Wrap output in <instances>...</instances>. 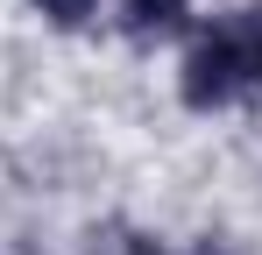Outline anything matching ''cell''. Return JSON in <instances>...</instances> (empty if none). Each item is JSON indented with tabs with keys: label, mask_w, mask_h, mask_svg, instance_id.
Instances as JSON below:
<instances>
[{
	"label": "cell",
	"mask_w": 262,
	"mask_h": 255,
	"mask_svg": "<svg viewBox=\"0 0 262 255\" xmlns=\"http://www.w3.org/2000/svg\"><path fill=\"white\" fill-rule=\"evenodd\" d=\"M43 22H57V29H85L92 14H99V0H29Z\"/></svg>",
	"instance_id": "obj_3"
},
{
	"label": "cell",
	"mask_w": 262,
	"mask_h": 255,
	"mask_svg": "<svg viewBox=\"0 0 262 255\" xmlns=\"http://www.w3.org/2000/svg\"><path fill=\"white\" fill-rule=\"evenodd\" d=\"M248 85H255L248 29H206V36H191L184 64H177V99H184L191 114H220V107H234Z\"/></svg>",
	"instance_id": "obj_1"
},
{
	"label": "cell",
	"mask_w": 262,
	"mask_h": 255,
	"mask_svg": "<svg viewBox=\"0 0 262 255\" xmlns=\"http://www.w3.org/2000/svg\"><path fill=\"white\" fill-rule=\"evenodd\" d=\"M191 29V0H121V36L128 42H170Z\"/></svg>",
	"instance_id": "obj_2"
},
{
	"label": "cell",
	"mask_w": 262,
	"mask_h": 255,
	"mask_svg": "<svg viewBox=\"0 0 262 255\" xmlns=\"http://www.w3.org/2000/svg\"><path fill=\"white\" fill-rule=\"evenodd\" d=\"M191 255H241V248H227V241H199Z\"/></svg>",
	"instance_id": "obj_6"
},
{
	"label": "cell",
	"mask_w": 262,
	"mask_h": 255,
	"mask_svg": "<svg viewBox=\"0 0 262 255\" xmlns=\"http://www.w3.org/2000/svg\"><path fill=\"white\" fill-rule=\"evenodd\" d=\"M128 255H170V248H163L156 234H128Z\"/></svg>",
	"instance_id": "obj_5"
},
{
	"label": "cell",
	"mask_w": 262,
	"mask_h": 255,
	"mask_svg": "<svg viewBox=\"0 0 262 255\" xmlns=\"http://www.w3.org/2000/svg\"><path fill=\"white\" fill-rule=\"evenodd\" d=\"M248 64H255V85H262V14L248 22Z\"/></svg>",
	"instance_id": "obj_4"
}]
</instances>
